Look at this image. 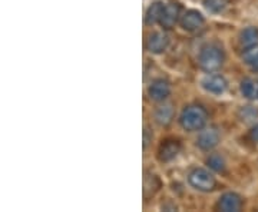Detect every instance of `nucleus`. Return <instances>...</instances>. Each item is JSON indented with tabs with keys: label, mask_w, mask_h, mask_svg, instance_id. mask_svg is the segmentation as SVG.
<instances>
[{
	"label": "nucleus",
	"mask_w": 258,
	"mask_h": 212,
	"mask_svg": "<svg viewBox=\"0 0 258 212\" xmlns=\"http://www.w3.org/2000/svg\"><path fill=\"white\" fill-rule=\"evenodd\" d=\"M179 19H181V6L178 3H168L165 5L162 16L159 19V25L168 30L174 28Z\"/></svg>",
	"instance_id": "nucleus-4"
},
{
	"label": "nucleus",
	"mask_w": 258,
	"mask_h": 212,
	"mask_svg": "<svg viewBox=\"0 0 258 212\" xmlns=\"http://www.w3.org/2000/svg\"><path fill=\"white\" fill-rule=\"evenodd\" d=\"M179 23H181L184 30L195 32V30L203 28L204 23H205V19L198 10H186L179 19Z\"/></svg>",
	"instance_id": "nucleus-5"
},
{
	"label": "nucleus",
	"mask_w": 258,
	"mask_h": 212,
	"mask_svg": "<svg viewBox=\"0 0 258 212\" xmlns=\"http://www.w3.org/2000/svg\"><path fill=\"white\" fill-rule=\"evenodd\" d=\"M240 43L245 47H251L258 45V29L257 28H247L241 32Z\"/></svg>",
	"instance_id": "nucleus-15"
},
{
	"label": "nucleus",
	"mask_w": 258,
	"mask_h": 212,
	"mask_svg": "<svg viewBox=\"0 0 258 212\" xmlns=\"http://www.w3.org/2000/svg\"><path fill=\"white\" fill-rule=\"evenodd\" d=\"M198 63L201 66V69L212 74L215 70H218L224 63V52L221 47L215 46V45H208L201 50V53L198 56Z\"/></svg>",
	"instance_id": "nucleus-2"
},
{
	"label": "nucleus",
	"mask_w": 258,
	"mask_h": 212,
	"mask_svg": "<svg viewBox=\"0 0 258 212\" xmlns=\"http://www.w3.org/2000/svg\"><path fill=\"white\" fill-rule=\"evenodd\" d=\"M251 138H252V140L258 142V123L251 129Z\"/></svg>",
	"instance_id": "nucleus-19"
},
{
	"label": "nucleus",
	"mask_w": 258,
	"mask_h": 212,
	"mask_svg": "<svg viewBox=\"0 0 258 212\" xmlns=\"http://www.w3.org/2000/svg\"><path fill=\"white\" fill-rule=\"evenodd\" d=\"M148 128H145V130H144V148H147L148 142H149V136H148Z\"/></svg>",
	"instance_id": "nucleus-20"
},
{
	"label": "nucleus",
	"mask_w": 258,
	"mask_h": 212,
	"mask_svg": "<svg viewBox=\"0 0 258 212\" xmlns=\"http://www.w3.org/2000/svg\"><path fill=\"white\" fill-rule=\"evenodd\" d=\"M242 59L247 65L257 70L258 72V45L251 47H245L244 49V53H242Z\"/></svg>",
	"instance_id": "nucleus-16"
},
{
	"label": "nucleus",
	"mask_w": 258,
	"mask_h": 212,
	"mask_svg": "<svg viewBox=\"0 0 258 212\" xmlns=\"http://www.w3.org/2000/svg\"><path fill=\"white\" fill-rule=\"evenodd\" d=\"M164 3L162 2H154L148 6L147 12H145V25L152 26L154 23H159V19L162 16L164 12Z\"/></svg>",
	"instance_id": "nucleus-12"
},
{
	"label": "nucleus",
	"mask_w": 258,
	"mask_h": 212,
	"mask_svg": "<svg viewBox=\"0 0 258 212\" xmlns=\"http://www.w3.org/2000/svg\"><path fill=\"white\" fill-rule=\"evenodd\" d=\"M207 164L210 165L211 169L217 171V172H222L225 169V162H224L221 155H211V157L208 158Z\"/></svg>",
	"instance_id": "nucleus-18"
},
{
	"label": "nucleus",
	"mask_w": 258,
	"mask_h": 212,
	"mask_svg": "<svg viewBox=\"0 0 258 212\" xmlns=\"http://www.w3.org/2000/svg\"><path fill=\"white\" fill-rule=\"evenodd\" d=\"M240 91L244 98H247L249 101H255L258 99V83L251 81V79H244L241 82Z\"/></svg>",
	"instance_id": "nucleus-14"
},
{
	"label": "nucleus",
	"mask_w": 258,
	"mask_h": 212,
	"mask_svg": "<svg viewBox=\"0 0 258 212\" xmlns=\"http://www.w3.org/2000/svg\"><path fill=\"white\" fill-rule=\"evenodd\" d=\"M207 119H208V115H207L204 108H201V106H188L181 113L179 123L185 130L197 132V130H201L205 126Z\"/></svg>",
	"instance_id": "nucleus-1"
},
{
	"label": "nucleus",
	"mask_w": 258,
	"mask_h": 212,
	"mask_svg": "<svg viewBox=\"0 0 258 212\" xmlns=\"http://www.w3.org/2000/svg\"><path fill=\"white\" fill-rule=\"evenodd\" d=\"M168 45H169V36L164 32H155L152 35H149L147 39V49L151 53H155V55H159L164 50H166Z\"/></svg>",
	"instance_id": "nucleus-7"
},
{
	"label": "nucleus",
	"mask_w": 258,
	"mask_h": 212,
	"mask_svg": "<svg viewBox=\"0 0 258 212\" xmlns=\"http://www.w3.org/2000/svg\"><path fill=\"white\" fill-rule=\"evenodd\" d=\"M204 6L211 13H220L221 10L225 9L227 0H204Z\"/></svg>",
	"instance_id": "nucleus-17"
},
{
	"label": "nucleus",
	"mask_w": 258,
	"mask_h": 212,
	"mask_svg": "<svg viewBox=\"0 0 258 212\" xmlns=\"http://www.w3.org/2000/svg\"><path fill=\"white\" fill-rule=\"evenodd\" d=\"M188 182L192 188L198 189V191H203V192H210L217 185L215 176L204 168L194 169L192 172L188 175Z\"/></svg>",
	"instance_id": "nucleus-3"
},
{
	"label": "nucleus",
	"mask_w": 258,
	"mask_h": 212,
	"mask_svg": "<svg viewBox=\"0 0 258 212\" xmlns=\"http://www.w3.org/2000/svg\"><path fill=\"white\" fill-rule=\"evenodd\" d=\"M174 115H175V111L172 108V105L169 103H165L162 106H159L155 112V120H157L159 125H169L172 119H174Z\"/></svg>",
	"instance_id": "nucleus-13"
},
{
	"label": "nucleus",
	"mask_w": 258,
	"mask_h": 212,
	"mask_svg": "<svg viewBox=\"0 0 258 212\" xmlns=\"http://www.w3.org/2000/svg\"><path fill=\"white\" fill-rule=\"evenodd\" d=\"M218 142H220L218 130L214 129V128H210V129H205L200 133L198 140H197V145L201 148L203 151H211V149H214L218 145Z\"/></svg>",
	"instance_id": "nucleus-10"
},
{
	"label": "nucleus",
	"mask_w": 258,
	"mask_h": 212,
	"mask_svg": "<svg viewBox=\"0 0 258 212\" xmlns=\"http://www.w3.org/2000/svg\"><path fill=\"white\" fill-rule=\"evenodd\" d=\"M179 149H181V147H179L178 140H175V139L165 140V144H162L159 151H158V159L161 162H169L179 154Z\"/></svg>",
	"instance_id": "nucleus-11"
},
{
	"label": "nucleus",
	"mask_w": 258,
	"mask_h": 212,
	"mask_svg": "<svg viewBox=\"0 0 258 212\" xmlns=\"http://www.w3.org/2000/svg\"><path fill=\"white\" fill-rule=\"evenodd\" d=\"M242 206V199L235 192H227L218 201V209L222 212H238Z\"/></svg>",
	"instance_id": "nucleus-9"
},
{
	"label": "nucleus",
	"mask_w": 258,
	"mask_h": 212,
	"mask_svg": "<svg viewBox=\"0 0 258 212\" xmlns=\"http://www.w3.org/2000/svg\"><path fill=\"white\" fill-rule=\"evenodd\" d=\"M203 88L212 95H222L227 91V81L221 75H207L203 81Z\"/></svg>",
	"instance_id": "nucleus-8"
},
{
	"label": "nucleus",
	"mask_w": 258,
	"mask_h": 212,
	"mask_svg": "<svg viewBox=\"0 0 258 212\" xmlns=\"http://www.w3.org/2000/svg\"><path fill=\"white\" fill-rule=\"evenodd\" d=\"M171 93V85L165 79H157L149 85L148 88V95L152 101L162 102L165 101L166 98Z\"/></svg>",
	"instance_id": "nucleus-6"
}]
</instances>
